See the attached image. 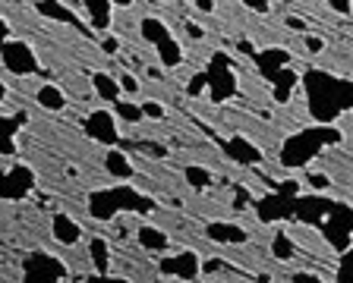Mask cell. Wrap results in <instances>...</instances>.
Returning a JSON list of instances; mask_svg holds the SVG:
<instances>
[{
    "mask_svg": "<svg viewBox=\"0 0 353 283\" xmlns=\"http://www.w3.org/2000/svg\"><path fill=\"white\" fill-rule=\"evenodd\" d=\"M3 66H7L10 73H32L35 70V57L26 44L19 41H7L3 44Z\"/></svg>",
    "mask_w": 353,
    "mask_h": 283,
    "instance_id": "cell-1",
    "label": "cell"
},
{
    "mask_svg": "<svg viewBox=\"0 0 353 283\" xmlns=\"http://www.w3.org/2000/svg\"><path fill=\"white\" fill-rule=\"evenodd\" d=\"M208 233H212L214 240H230V242H243V240H246V233L236 230V227H221V224H212V227H208Z\"/></svg>",
    "mask_w": 353,
    "mask_h": 283,
    "instance_id": "cell-6",
    "label": "cell"
},
{
    "mask_svg": "<svg viewBox=\"0 0 353 283\" xmlns=\"http://www.w3.org/2000/svg\"><path fill=\"white\" fill-rule=\"evenodd\" d=\"M104 51L114 54V51H117V41H114V38H108V41H104Z\"/></svg>",
    "mask_w": 353,
    "mask_h": 283,
    "instance_id": "cell-13",
    "label": "cell"
},
{
    "mask_svg": "<svg viewBox=\"0 0 353 283\" xmlns=\"http://www.w3.org/2000/svg\"><path fill=\"white\" fill-rule=\"evenodd\" d=\"M142 114H145V116H161L164 110L158 107V104H145V107H142Z\"/></svg>",
    "mask_w": 353,
    "mask_h": 283,
    "instance_id": "cell-11",
    "label": "cell"
},
{
    "mask_svg": "<svg viewBox=\"0 0 353 283\" xmlns=\"http://www.w3.org/2000/svg\"><path fill=\"white\" fill-rule=\"evenodd\" d=\"M196 258H192V255H183V258H180V262H164V271H168V274H180V277H196Z\"/></svg>",
    "mask_w": 353,
    "mask_h": 283,
    "instance_id": "cell-4",
    "label": "cell"
},
{
    "mask_svg": "<svg viewBox=\"0 0 353 283\" xmlns=\"http://www.w3.org/2000/svg\"><path fill=\"white\" fill-rule=\"evenodd\" d=\"M92 136L104 138V142H114V126H110V116L108 114H92V123H88Z\"/></svg>",
    "mask_w": 353,
    "mask_h": 283,
    "instance_id": "cell-3",
    "label": "cell"
},
{
    "mask_svg": "<svg viewBox=\"0 0 353 283\" xmlns=\"http://www.w3.org/2000/svg\"><path fill=\"white\" fill-rule=\"evenodd\" d=\"M108 164H110V167H114V174H117V176H126V174H130V164H126L123 158H117V154H110V160H108Z\"/></svg>",
    "mask_w": 353,
    "mask_h": 283,
    "instance_id": "cell-9",
    "label": "cell"
},
{
    "mask_svg": "<svg viewBox=\"0 0 353 283\" xmlns=\"http://www.w3.org/2000/svg\"><path fill=\"white\" fill-rule=\"evenodd\" d=\"M139 236H142V242H145L148 249H164V242H168V240L161 236V233H158V230H148V227L139 233Z\"/></svg>",
    "mask_w": 353,
    "mask_h": 283,
    "instance_id": "cell-7",
    "label": "cell"
},
{
    "mask_svg": "<svg viewBox=\"0 0 353 283\" xmlns=\"http://www.w3.org/2000/svg\"><path fill=\"white\" fill-rule=\"evenodd\" d=\"M38 101L44 104V107H51V110H60L66 104V98L60 94V88H54V85H44L41 92H38Z\"/></svg>",
    "mask_w": 353,
    "mask_h": 283,
    "instance_id": "cell-5",
    "label": "cell"
},
{
    "mask_svg": "<svg viewBox=\"0 0 353 283\" xmlns=\"http://www.w3.org/2000/svg\"><path fill=\"white\" fill-rule=\"evenodd\" d=\"M95 85H98V92H104V98H117V88H114V82L110 79H104V76H95Z\"/></svg>",
    "mask_w": 353,
    "mask_h": 283,
    "instance_id": "cell-8",
    "label": "cell"
},
{
    "mask_svg": "<svg viewBox=\"0 0 353 283\" xmlns=\"http://www.w3.org/2000/svg\"><path fill=\"white\" fill-rule=\"evenodd\" d=\"M120 85H123L126 92H136V79H130V76H123V79H120Z\"/></svg>",
    "mask_w": 353,
    "mask_h": 283,
    "instance_id": "cell-12",
    "label": "cell"
},
{
    "mask_svg": "<svg viewBox=\"0 0 353 283\" xmlns=\"http://www.w3.org/2000/svg\"><path fill=\"white\" fill-rule=\"evenodd\" d=\"M190 180L196 182V186H205V182H208V174H199V167H190Z\"/></svg>",
    "mask_w": 353,
    "mask_h": 283,
    "instance_id": "cell-10",
    "label": "cell"
},
{
    "mask_svg": "<svg viewBox=\"0 0 353 283\" xmlns=\"http://www.w3.org/2000/svg\"><path fill=\"white\" fill-rule=\"evenodd\" d=\"M54 236H57V242H63V246H73V242L79 240V227L70 218H54Z\"/></svg>",
    "mask_w": 353,
    "mask_h": 283,
    "instance_id": "cell-2",
    "label": "cell"
}]
</instances>
